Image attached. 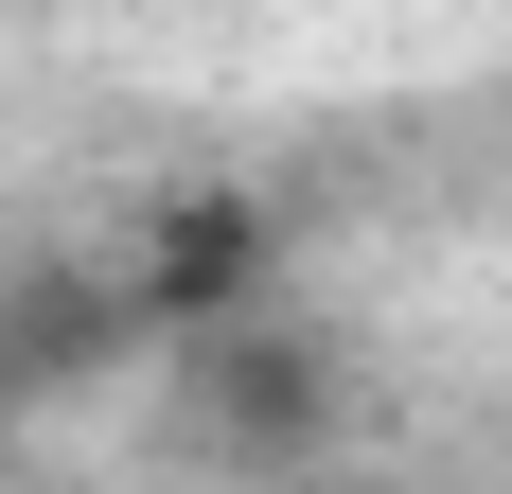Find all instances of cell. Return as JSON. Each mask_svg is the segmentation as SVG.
Instances as JSON below:
<instances>
[{
  "mask_svg": "<svg viewBox=\"0 0 512 494\" xmlns=\"http://www.w3.org/2000/svg\"><path fill=\"white\" fill-rule=\"evenodd\" d=\"M106 283H124V318H142V336H230V318H283V212L248 195V177H177V195L142 212V230H124V265H106Z\"/></svg>",
  "mask_w": 512,
  "mask_h": 494,
  "instance_id": "cell-2",
  "label": "cell"
},
{
  "mask_svg": "<svg viewBox=\"0 0 512 494\" xmlns=\"http://www.w3.org/2000/svg\"><path fill=\"white\" fill-rule=\"evenodd\" d=\"M124 336H142V318H124V283H106V265H36V300H0V371H53V389H71V371H106Z\"/></svg>",
  "mask_w": 512,
  "mask_h": 494,
  "instance_id": "cell-3",
  "label": "cell"
},
{
  "mask_svg": "<svg viewBox=\"0 0 512 494\" xmlns=\"http://www.w3.org/2000/svg\"><path fill=\"white\" fill-rule=\"evenodd\" d=\"M371 494H389V477H371Z\"/></svg>",
  "mask_w": 512,
  "mask_h": 494,
  "instance_id": "cell-4",
  "label": "cell"
},
{
  "mask_svg": "<svg viewBox=\"0 0 512 494\" xmlns=\"http://www.w3.org/2000/svg\"><path fill=\"white\" fill-rule=\"evenodd\" d=\"M336 406H354V371H336L318 318H230V336L177 353V442L212 477H301L336 442Z\"/></svg>",
  "mask_w": 512,
  "mask_h": 494,
  "instance_id": "cell-1",
  "label": "cell"
}]
</instances>
